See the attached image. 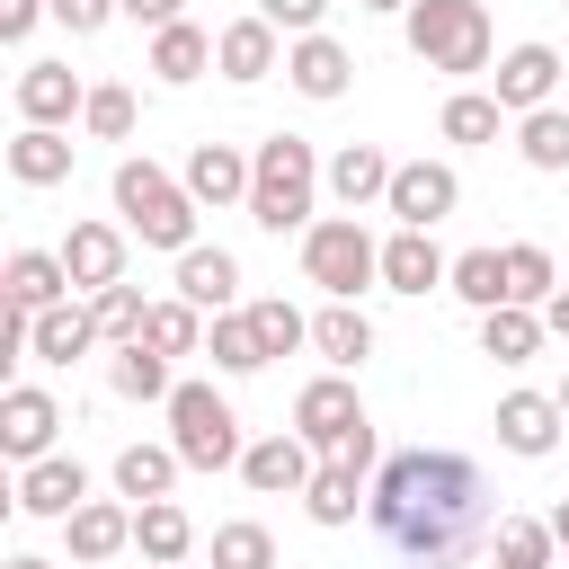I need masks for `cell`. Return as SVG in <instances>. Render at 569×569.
<instances>
[{
  "label": "cell",
  "mask_w": 569,
  "mask_h": 569,
  "mask_svg": "<svg viewBox=\"0 0 569 569\" xmlns=\"http://www.w3.org/2000/svg\"><path fill=\"white\" fill-rule=\"evenodd\" d=\"M169 480H178V445H124L116 453V498L151 507V498H169Z\"/></svg>",
  "instance_id": "31"
},
{
  "label": "cell",
  "mask_w": 569,
  "mask_h": 569,
  "mask_svg": "<svg viewBox=\"0 0 569 569\" xmlns=\"http://www.w3.org/2000/svg\"><path fill=\"white\" fill-rule=\"evenodd\" d=\"M71 507H89V471L71 462V453H44V462H27L18 471V516H71Z\"/></svg>",
  "instance_id": "12"
},
{
  "label": "cell",
  "mask_w": 569,
  "mask_h": 569,
  "mask_svg": "<svg viewBox=\"0 0 569 569\" xmlns=\"http://www.w3.org/2000/svg\"><path fill=\"white\" fill-rule=\"evenodd\" d=\"M284 80H293L302 98H347L356 62H347L338 36H293V44H284Z\"/></svg>",
  "instance_id": "17"
},
{
  "label": "cell",
  "mask_w": 569,
  "mask_h": 569,
  "mask_svg": "<svg viewBox=\"0 0 569 569\" xmlns=\"http://www.w3.org/2000/svg\"><path fill=\"white\" fill-rule=\"evenodd\" d=\"M542 329H551V338H569V284H560V293L542 302Z\"/></svg>",
  "instance_id": "48"
},
{
  "label": "cell",
  "mask_w": 569,
  "mask_h": 569,
  "mask_svg": "<svg viewBox=\"0 0 569 569\" xmlns=\"http://www.w3.org/2000/svg\"><path fill=\"white\" fill-rule=\"evenodd\" d=\"M356 9H409V0H356Z\"/></svg>",
  "instance_id": "51"
},
{
  "label": "cell",
  "mask_w": 569,
  "mask_h": 569,
  "mask_svg": "<svg viewBox=\"0 0 569 569\" xmlns=\"http://www.w3.org/2000/svg\"><path fill=\"white\" fill-rule=\"evenodd\" d=\"M498 445L525 453V462H542V453L560 445V400H542V391H507V400H498Z\"/></svg>",
  "instance_id": "19"
},
{
  "label": "cell",
  "mask_w": 569,
  "mask_h": 569,
  "mask_svg": "<svg viewBox=\"0 0 569 569\" xmlns=\"http://www.w3.org/2000/svg\"><path fill=\"white\" fill-rule=\"evenodd\" d=\"M498 124H507L498 89H453L445 98V142H498Z\"/></svg>",
  "instance_id": "36"
},
{
  "label": "cell",
  "mask_w": 569,
  "mask_h": 569,
  "mask_svg": "<svg viewBox=\"0 0 569 569\" xmlns=\"http://www.w3.org/2000/svg\"><path fill=\"white\" fill-rule=\"evenodd\" d=\"M116 213H124L151 249H196V196H187V178H169L160 160H116Z\"/></svg>",
  "instance_id": "3"
},
{
  "label": "cell",
  "mask_w": 569,
  "mask_h": 569,
  "mask_svg": "<svg viewBox=\"0 0 569 569\" xmlns=\"http://www.w3.org/2000/svg\"><path fill=\"white\" fill-rule=\"evenodd\" d=\"M542 311L533 302H498V311H480V356H498V365H525V356H542Z\"/></svg>",
  "instance_id": "26"
},
{
  "label": "cell",
  "mask_w": 569,
  "mask_h": 569,
  "mask_svg": "<svg viewBox=\"0 0 569 569\" xmlns=\"http://www.w3.org/2000/svg\"><path fill=\"white\" fill-rule=\"evenodd\" d=\"M365 516L409 569H453V560H471L489 542V480L453 445H409V453H391L373 471Z\"/></svg>",
  "instance_id": "1"
},
{
  "label": "cell",
  "mask_w": 569,
  "mask_h": 569,
  "mask_svg": "<svg viewBox=\"0 0 569 569\" xmlns=\"http://www.w3.org/2000/svg\"><path fill=\"white\" fill-rule=\"evenodd\" d=\"M551 293H560L551 249H542V240H516V249H507V302H533V311H542Z\"/></svg>",
  "instance_id": "37"
},
{
  "label": "cell",
  "mask_w": 569,
  "mask_h": 569,
  "mask_svg": "<svg viewBox=\"0 0 569 569\" xmlns=\"http://www.w3.org/2000/svg\"><path fill=\"white\" fill-rule=\"evenodd\" d=\"M365 498H373V489H365V471H356V462H338V453H329V462L311 471V489H302L311 525H356V507H365Z\"/></svg>",
  "instance_id": "27"
},
{
  "label": "cell",
  "mask_w": 569,
  "mask_h": 569,
  "mask_svg": "<svg viewBox=\"0 0 569 569\" xmlns=\"http://www.w3.org/2000/svg\"><path fill=\"white\" fill-rule=\"evenodd\" d=\"M311 445L302 436H258L249 453H240V480L258 489V498H293V489H311Z\"/></svg>",
  "instance_id": "11"
},
{
  "label": "cell",
  "mask_w": 569,
  "mask_h": 569,
  "mask_svg": "<svg viewBox=\"0 0 569 569\" xmlns=\"http://www.w3.org/2000/svg\"><path fill=\"white\" fill-rule=\"evenodd\" d=\"M551 400H560V418H569V382H560V391H551Z\"/></svg>",
  "instance_id": "52"
},
{
  "label": "cell",
  "mask_w": 569,
  "mask_h": 569,
  "mask_svg": "<svg viewBox=\"0 0 569 569\" xmlns=\"http://www.w3.org/2000/svg\"><path fill=\"white\" fill-rule=\"evenodd\" d=\"M204 62H213V36L204 27H151V71L169 80V89H187V80H204Z\"/></svg>",
  "instance_id": "28"
},
{
  "label": "cell",
  "mask_w": 569,
  "mask_h": 569,
  "mask_svg": "<svg viewBox=\"0 0 569 569\" xmlns=\"http://www.w3.org/2000/svg\"><path fill=\"white\" fill-rule=\"evenodd\" d=\"M44 9H53V0H0V36H9V44H27Z\"/></svg>",
  "instance_id": "46"
},
{
  "label": "cell",
  "mask_w": 569,
  "mask_h": 569,
  "mask_svg": "<svg viewBox=\"0 0 569 569\" xmlns=\"http://www.w3.org/2000/svg\"><path fill=\"white\" fill-rule=\"evenodd\" d=\"M178 569H187V560H178Z\"/></svg>",
  "instance_id": "54"
},
{
  "label": "cell",
  "mask_w": 569,
  "mask_h": 569,
  "mask_svg": "<svg viewBox=\"0 0 569 569\" xmlns=\"http://www.w3.org/2000/svg\"><path fill=\"white\" fill-rule=\"evenodd\" d=\"M89 347H98V311H80V302L36 311V356H44V365H71V356H89Z\"/></svg>",
  "instance_id": "32"
},
{
  "label": "cell",
  "mask_w": 569,
  "mask_h": 569,
  "mask_svg": "<svg viewBox=\"0 0 569 569\" xmlns=\"http://www.w3.org/2000/svg\"><path fill=\"white\" fill-rule=\"evenodd\" d=\"M133 551H142L151 569H178V560L196 551V525H187V507H178V498H151V507H133Z\"/></svg>",
  "instance_id": "24"
},
{
  "label": "cell",
  "mask_w": 569,
  "mask_h": 569,
  "mask_svg": "<svg viewBox=\"0 0 569 569\" xmlns=\"http://www.w3.org/2000/svg\"><path fill=\"white\" fill-rule=\"evenodd\" d=\"M80 107H89V89H80L71 62H27V71H18V116H27V124H71Z\"/></svg>",
  "instance_id": "15"
},
{
  "label": "cell",
  "mask_w": 569,
  "mask_h": 569,
  "mask_svg": "<svg viewBox=\"0 0 569 569\" xmlns=\"http://www.w3.org/2000/svg\"><path fill=\"white\" fill-rule=\"evenodd\" d=\"M453 204H462V178H453L445 160H400V169H391V196H382V213H391V222L436 231Z\"/></svg>",
  "instance_id": "8"
},
{
  "label": "cell",
  "mask_w": 569,
  "mask_h": 569,
  "mask_svg": "<svg viewBox=\"0 0 569 569\" xmlns=\"http://www.w3.org/2000/svg\"><path fill=\"white\" fill-rule=\"evenodd\" d=\"M409 53L427 71H489V9L480 0H409Z\"/></svg>",
  "instance_id": "4"
},
{
  "label": "cell",
  "mask_w": 569,
  "mask_h": 569,
  "mask_svg": "<svg viewBox=\"0 0 569 569\" xmlns=\"http://www.w3.org/2000/svg\"><path fill=\"white\" fill-rule=\"evenodd\" d=\"M311 347H320V356H329L338 373H356V365L373 356V320H365L356 302H329V311L311 320Z\"/></svg>",
  "instance_id": "29"
},
{
  "label": "cell",
  "mask_w": 569,
  "mask_h": 569,
  "mask_svg": "<svg viewBox=\"0 0 569 569\" xmlns=\"http://www.w3.org/2000/svg\"><path fill=\"white\" fill-rule=\"evenodd\" d=\"M80 124H89L98 142H124V133H133V89L98 80V89H89V107H80Z\"/></svg>",
  "instance_id": "43"
},
{
  "label": "cell",
  "mask_w": 569,
  "mask_h": 569,
  "mask_svg": "<svg viewBox=\"0 0 569 569\" xmlns=\"http://www.w3.org/2000/svg\"><path fill=\"white\" fill-rule=\"evenodd\" d=\"M258 18H267V27H284V36H320L329 0H258Z\"/></svg>",
  "instance_id": "44"
},
{
  "label": "cell",
  "mask_w": 569,
  "mask_h": 569,
  "mask_svg": "<svg viewBox=\"0 0 569 569\" xmlns=\"http://www.w3.org/2000/svg\"><path fill=\"white\" fill-rule=\"evenodd\" d=\"M551 551H560L551 516H542V525H533V516H507V525L489 533V560H498V569H551Z\"/></svg>",
  "instance_id": "34"
},
{
  "label": "cell",
  "mask_w": 569,
  "mask_h": 569,
  "mask_svg": "<svg viewBox=\"0 0 569 569\" xmlns=\"http://www.w3.org/2000/svg\"><path fill=\"white\" fill-rule=\"evenodd\" d=\"M142 338L160 347V356H204V311L178 293V302H151V320H142Z\"/></svg>",
  "instance_id": "39"
},
{
  "label": "cell",
  "mask_w": 569,
  "mask_h": 569,
  "mask_svg": "<svg viewBox=\"0 0 569 569\" xmlns=\"http://www.w3.org/2000/svg\"><path fill=\"white\" fill-rule=\"evenodd\" d=\"M453 293H462L471 311H498V302H507V249H462V258H453Z\"/></svg>",
  "instance_id": "38"
},
{
  "label": "cell",
  "mask_w": 569,
  "mask_h": 569,
  "mask_svg": "<svg viewBox=\"0 0 569 569\" xmlns=\"http://www.w3.org/2000/svg\"><path fill=\"white\" fill-rule=\"evenodd\" d=\"M89 311H98V338H116V347H124V338H142V320H151V302H142L133 284H98V293H89Z\"/></svg>",
  "instance_id": "41"
},
{
  "label": "cell",
  "mask_w": 569,
  "mask_h": 569,
  "mask_svg": "<svg viewBox=\"0 0 569 569\" xmlns=\"http://www.w3.org/2000/svg\"><path fill=\"white\" fill-rule=\"evenodd\" d=\"M187 196H196V204H249V151L196 142V151H187Z\"/></svg>",
  "instance_id": "20"
},
{
  "label": "cell",
  "mask_w": 569,
  "mask_h": 569,
  "mask_svg": "<svg viewBox=\"0 0 569 569\" xmlns=\"http://www.w3.org/2000/svg\"><path fill=\"white\" fill-rule=\"evenodd\" d=\"M276 36H284V27H267L258 9H249V18H231V27L213 36V62H222V80H240V89H249V80H267V71L284 62V44H276Z\"/></svg>",
  "instance_id": "13"
},
{
  "label": "cell",
  "mask_w": 569,
  "mask_h": 569,
  "mask_svg": "<svg viewBox=\"0 0 569 569\" xmlns=\"http://www.w3.org/2000/svg\"><path fill=\"white\" fill-rule=\"evenodd\" d=\"M53 427H62V409H53V391H36V382H18V391L0 400V453H9L18 471L53 453Z\"/></svg>",
  "instance_id": "9"
},
{
  "label": "cell",
  "mask_w": 569,
  "mask_h": 569,
  "mask_svg": "<svg viewBox=\"0 0 569 569\" xmlns=\"http://www.w3.org/2000/svg\"><path fill=\"white\" fill-rule=\"evenodd\" d=\"M0 293H9V311H53V302L71 293V267H62V249H9V267H0Z\"/></svg>",
  "instance_id": "16"
},
{
  "label": "cell",
  "mask_w": 569,
  "mask_h": 569,
  "mask_svg": "<svg viewBox=\"0 0 569 569\" xmlns=\"http://www.w3.org/2000/svg\"><path fill=\"white\" fill-rule=\"evenodd\" d=\"M124 18H133V27H178L187 0H124Z\"/></svg>",
  "instance_id": "47"
},
{
  "label": "cell",
  "mask_w": 569,
  "mask_h": 569,
  "mask_svg": "<svg viewBox=\"0 0 569 569\" xmlns=\"http://www.w3.org/2000/svg\"><path fill=\"white\" fill-rule=\"evenodd\" d=\"M169 445H178L187 471H222V462L249 453V445H240V418H231V400H222L213 382H178V391H169Z\"/></svg>",
  "instance_id": "6"
},
{
  "label": "cell",
  "mask_w": 569,
  "mask_h": 569,
  "mask_svg": "<svg viewBox=\"0 0 569 569\" xmlns=\"http://www.w3.org/2000/svg\"><path fill=\"white\" fill-rule=\"evenodd\" d=\"M9 569H53V560H36V551H18V560H9Z\"/></svg>",
  "instance_id": "50"
},
{
  "label": "cell",
  "mask_w": 569,
  "mask_h": 569,
  "mask_svg": "<svg viewBox=\"0 0 569 569\" xmlns=\"http://www.w3.org/2000/svg\"><path fill=\"white\" fill-rule=\"evenodd\" d=\"M551 533H560V551H569V498H560V507H551Z\"/></svg>",
  "instance_id": "49"
},
{
  "label": "cell",
  "mask_w": 569,
  "mask_h": 569,
  "mask_svg": "<svg viewBox=\"0 0 569 569\" xmlns=\"http://www.w3.org/2000/svg\"><path fill=\"white\" fill-rule=\"evenodd\" d=\"M62 267H71V284H80V293H98V284H124V231H116V222H71V240H62Z\"/></svg>",
  "instance_id": "18"
},
{
  "label": "cell",
  "mask_w": 569,
  "mask_h": 569,
  "mask_svg": "<svg viewBox=\"0 0 569 569\" xmlns=\"http://www.w3.org/2000/svg\"><path fill=\"white\" fill-rule=\"evenodd\" d=\"M62 542H71V560H116V551L133 542V516H124L116 498H89V507L62 516Z\"/></svg>",
  "instance_id": "23"
},
{
  "label": "cell",
  "mask_w": 569,
  "mask_h": 569,
  "mask_svg": "<svg viewBox=\"0 0 569 569\" xmlns=\"http://www.w3.org/2000/svg\"><path fill=\"white\" fill-rule=\"evenodd\" d=\"M213 569H276V533L267 525H213Z\"/></svg>",
  "instance_id": "40"
},
{
  "label": "cell",
  "mask_w": 569,
  "mask_h": 569,
  "mask_svg": "<svg viewBox=\"0 0 569 569\" xmlns=\"http://www.w3.org/2000/svg\"><path fill=\"white\" fill-rule=\"evenodd\" d=\"M516 151H525V169L560 178V169H569V107H533V116H516Z\"/></svg>",
  "instance_id": "33"
},
{
  "label": "cell",
  "mask_w": 569,
  "mask_h": 569,
  "mask_svg": "<svg viewBox=\"0 0 569 569\" xmlns=\"http://www.w3.org/2000/svg\"><path fill=\"white\" fill-rule=\"evenodd\" d=\"M560 9H569V0H560Z\"/></svg>",
  "instance_id": "53"
},
{
  "label": "cell",
  "mask_w": 569,
  "mask_h": 569,
  "mask_svg": "<svg viewBox=\"0 0 569 569\" xmlns=\"http://www.w3.org/2000/svg\"><path fill=\"white\" fill-rule=\"evenodd\" d=\"M116 9H124V0H53V18H62L71 36H98V27L116 18Z\"/></svg>",
  "instance_id": "45"
},
{
  "label": "cell",
  "mask_w": 569,
  "mask_h": 569,
  "mask_svg": "<svg viewBox=\"0 0 569 569\" xmlns=\"http://www.w3.org/2000/svg\"><path fill=\"white\" fill-rule=\"evenodd\" d=\"M178 293H187L196 311H231L240 258H231V249H178Z\"/></svg>",
  "instance_id": "25"
},
{
  "label": "cell",
  "mask_w": 569,
  "mask_h": 569,
  "mask_svg": "<svg viewBox=\"0 0 569 569\" xmlns=\"http://www.w3.org/2000/svg\"><path fill=\"white\" fill-rule=\"evenodd\" d=\"M204 356H213L222 373H258V365H267V347H258V320H249V311H213V329H204Z\"/></svg>",
  "instance_id": "35"
},
{
  "label": "cell",
  "mask_w": 569,
  "mask_h": 569,
  "mask_svg": "<svg viewBox=\"0 0 569 569\" xmlns=\"http://www.w3.org/2000/svg\"><path fill=\"white\" fill-rule=\"evenodd\" d=\"M391 169H400V160H382L373 142H347V151L329 160V196H338L347 213H365V204H382V196H391Z\"/></svg>",
  "instance_id": "22"
},
{
  "label": "cell",
  "mask_w": 569,
  "mask_h": 569,
  "mask_svg": "<svg viewBox=\"0 0 569 569\" xmlns=\"http://www.w3.org/2000/svg\"><path fill=\"white\" fill-rule=\"evenodd\" d=\"M365 427H373V418H365V400H356L347 373H320V382L293 391V436H302L311 453H347V436H365Z\"/></svg>",
  "instance_id": "7"
},
{
  "label": "cell",
  "mask_w": 569,
  "mask_h": 569,
  "mask_svg": "<svg viewBox=\"0 0 569 569\" xmlns=\"http://www.w3.org/2000/svg\"><path fill=\"white\" fill-rule=\"evenodd\" d=\"M382 284H391V293H436V284H453V258L436 249V231H409V222H400V231L382 240Z\"/></svg>",
  "instance_id": "10"
},
{
  "label": "cell",
  "mask_w": 569,
  "mask_h": 569,
  "mask_svg": "<svg viewBox=\"0 0 569 569\" xmlns=\"http://www.w3.org/2000/svg\"><path fill=\"white\" fill-rule=\"evenodd\" d=\"M302 276H311L329 302H356V293L382 276V240H373L356 213H329V222L302 231Z\"/></svg>",
  "instance_id": "5"
},
{
  "label": "cell",
  "mask_w": 569,
  "mask_h": 569,
  "mask_svg": "<svg viewBox=\"0 0 569 569\" xmlns=\"http://www.w3.org/2000/svg\"><path fill=\"white\" fill-rule=\"evenodd\" d=\"M249 320H258V347H267V365H276V356H293V347H311V320H302L293 302H276V293H267V302H249Z\"/></svg>",
  "instance_id": "42"
},
{
  "label": "cell",
  "mask_w": 569,
  "mask_h": 569,
  "mask_svg": "<svg viewBox=\"0 0 569 569\" xmlns=\"http://www.w3.org/2000/svg\"><path fill=\"white\" fill-rule=\"evenodd\" d=\"M320 160L302 133H267L249 151V222L258 231H311V196H320Z\"/></svg>",
  "instance_id": "2"
},
{
  "label": "cell",
  "mask_w": 569,
  "mask_h": 569,
  "mask_svg": "<svg viewBox=\"0 0 569 569\" xmlns=\"http://www.w3.org/2000/svg\"><path fill=\"white\" fill-rule=\"evenodd\" d=\"M560 71H569V62H560L551 44H516V53L498 62V107H507V116H533V107H551Z\"/></svg>",
  "instance_id": "14"
},
{
  "label": "cell",
  "mask_w": 569,
  "mask_h": 569,
  "mask_svg": "<svg viewBox=\"0 0 569 569\" xmlns=\"http://www.w3.org/2000/svg\"><path fill=\"white\" fill-rule=\"evenodd\" d=\"M107 382H116V400H169V391H178V382H169V356H160L151 338H124L116 365H107Z\"/></svg>",
  "instance_id": "30"
},
{
  "label": "cell",
  "mask_w": 569,
  "mask_h": 569,
  "mask_svg": "<svg viewBox=\"0 0 569 569\" xmlns=\"http://www.w3.org/2000/svg\"><path fill=\"white\" fill-rule=\"evenodd\" d=\"M9 178H18V187H62V178H71V133H62V124H18Z\"/></svg>",
  "instance_id": "21"
}]
</instances>
